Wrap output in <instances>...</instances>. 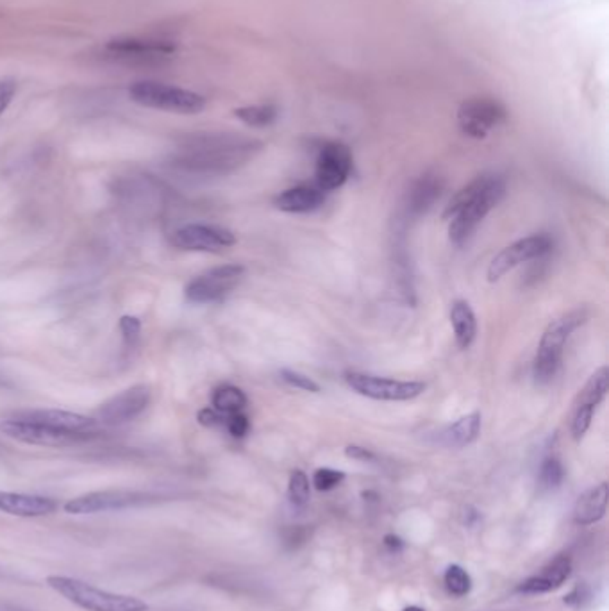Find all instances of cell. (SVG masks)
Segmentation results:
<instances>
[{"mask_svg": "<svg viewBox=\"0 0 609 611\" xmlns=\"http://www.w3.org/2000/svg\"><path fill=\"white\" fill-rule=\"evenodd\" d=\"M261 149L259 140L236 133H194L176 144L169 163L194 176H225L247 165Z\"/></svg>", "mask_w": 609, "mask_h": 611, "instance_id": "6da1fadb", "label": "cell"}, {"mask_svg": "<svg viewBox=\"0 0 609 611\" xmlns=\"http://www.w3.org/2000/svg\"><path fill=\"white\" fill-rule=\"evenodd\" d=\"M48 587L63 596L68 603L86 611H147L149 605L133 596L111 594L100 590L81 580L52 576L47 580Z\"/></svg>", "mask_w": 609, "mask_h": 611, "instance_id": "7a4b0ae2", "label": "cell"}, {"mask_svg": "<svg viewBox=\"0 0 609 611\" xmlns=\"http://www.w3.org/2000/svg\"><path fill=\"white\" fill-rule=\"evenodd\" d=\"M176 43L163 38L124 36L102 47V57L124 66H161L176 56Z\"/></svg>", "mask_w": 609, "mask_h": 611, "instance_id": "3957f363", "label": "cell"}, {"mask_svg": "<svg viewBox=\"0 0 609 611\" xmlns=\"http://www.w3.org/2000/svg\"><path fill=\"white\" fill-rule=\"evenodd\" d=\"M129 97L144 108L178 115H197L205 108V99L203 95L192 90H185L158 81L135 83L129 88Z\"/></svg>", "mask_w": 609, "mask_h": 611, "instance_id": "277c9868", "label": "cell"}, {"mask_svg": "<svg viewBox=\"0 0 609 611\" xmlns=\"http://www.w3.org/2000/svg\"><path fill=\"white\" fill-rule=\"evenodd\" d=\"M506 196V183L497 176H488L486 185L483 190L461 207L450 220L448 227V238L454 245H463L468 241V238L474 234V231L479 227V223L486 218V214L500 203Z\"/></svg>", "mask_w": 609, "mask_h": 611, "instance_id": "5b68a950", "label": "cell"}, {"mask_svg": "<svg viewBox=\"0 0 609 611\" xmlns=\"http://www.w3.org/2000/svg\"><path fill=\"white\" fill-rule=\"evenodd\" d=\"M345 381L356 394L374 401H413L425 392L422 381H399L365 372H347Z\"/></svg>", "mask_w": 609, "mask_h": 611, "instance_id": "8992f818", "label": "cell"}, {"mask_svg": "<svg viewBox=\"0 0 609 611\" xmlns=\"http://www.w3.org/2000/svg\"><path fill=\"white\" fill-rule=\"evenodd\" d=\"M245 266L241 265H222L214 266L201 275L194 277L187 290L185 297L192 304H213L225 299L243 279Z\"/></svg>", "mask_w": 609, "mask_h": 611, "instance_id": "52a82bcc", "label": "cell"}, {"mask_svg": "<svg viewBox=\"0 0 609 611\" xmlns=\"http://www.w3.org/2000/svg\"><path fill=\"white\" fill-rule=\"evenodd\" d=\"M158 497L147 492L135 490H104L79 495L65 504V511L70 515H93L106 511H118L156 502Z\"/></svg>", "mask_w": 609, "mask_h": 611, "instance_id": "ba28073f", "label": "cell"}, {"mask_svg": "<svg viewBox=\"0 0 609 611\" xmlns=\"http://www.w3.org/2000/svg\"><path fill=\"white\" fill-rule=\"evenodd\" d=\"M552 245L554 241L549 234H533L508 245L492 259L488 266V281L497 283L515 266L544 257L545 254L551 252Z\"/></svg>", "mask_w": 609, "mask_h": 611, "instance_id": "9c48e42d", "label": "cell"}, {"mask_svg": "<svg viewBox=\"0 0 609 611\" xmlns=\"http://www.w3.org/2000/svg\"><path fill=\"white\" fill-rule=\"evenodd\" d=\"M0 431L16 441H22L27 445H39V447H72V445H79L95 438L90 434L59 431V429L45 427V425L32 423V422L14 420V418H5L0 423Z\"/></svg>", "mask_w": 609, "mask_h": 611, "instance_id": "30bf717a", "label": "cell"}, {"mask_svg": "<svg viewBox=\"0 0 609 611\" xmlns=\"http://www.w3.org/2000/svg\"><path fill=\"white\" fill-rule=\"evenodd\" d=\"M506 117H508L506 108L499 100L477 97L465 100L459 106L457 124L463 135L475 140H483L490 135L492 129L500 126L506 120Z\"/></svg>", "mask_w": 609, "mask_h": 611, "instance_id": "8fae6325", "label": "cell"}, {"mask_svg": "<svg viewBox=\"0 0 609 611\" xmlns=\"http://www.w3.org/2000/svg\"><path fill=\"white\" fill-rule=\"evenodd\" d=\"M352 172V153L345 144H326L317 158V187L322 192H333L344 187Z\"/></svg>", "mask_w": 609, "mask_h": 611, "instance_id": "7c38bea8", "label": "cell"}, {"mask_svg": "<svg viewBox=\"0 0 609 611\" xmlns=\"http://www.w3.org/2000/svg\"><path fill=\"white\" fill-rule=\"evenodd\" d=\"M172 245L190 252H222L236 245L232 231L220 225L207 223H188L178 229L172 238Z\"/></svg>", "mask_w": 609, "mask_h": 611, "instance_id": "4fadbf2b", "label": "cell"}, {"mask_svg": "<svg viewBox=\"0 0 609 611\" xmlns=\"http://www.w3.org/2000/svg\"><path fill=\"white\" fill-rule=\"evenodd\" d=\"M152 399L149 385H135L111 399H108L97 411V418L108 425H120L140 416Z\"/></svg>", "mask_w": 609, "mask_h": 611, "instance_id": "5bb4252c", "label": "cell"}, {"mask_svg": "<svg viewBox=\"0 0 609 611\" xmlns=\"http://www.w3.org/2000/svg\"><path fill=\"white\" fill-rule=\"evenodd\" d=\"M11 418L39 423L45 427L68 431V432H79V434H90L97 436L100 432V423L95 418H90L81 413L72 411H61V409H30V411H18Z\"/></svg>", "mask_w": 609, "mask_h": 611, "instance_id": "9a60e30c", "label": "cell"}, {"mask_svg": "<svg viewBox=\"0 0 609 611\" xmlns=\"http://www.w3.org/2000/svg\"><path fill=\"white\" fill-rule=\"evenodd\" d=\"M588 317H590V313H588L587 308H576V310L561 315L560 319L552 320L542 335L538 351L563 354V347H565L567 340L570 338V335L576 329H579L583 324H587Z\"/></svg>", "mask_w": 609, "mask_h": 611, "instance_id": "2e32d148", "label": "cell"}, {"mask_svg": "<svg viewBox=\"0 0 609 611\" xmlns=\"http://www.w3.org/2000/svg\"><path fill=\"white\" fill-rule=\"evenodd\" d=\"M57 510V501L45 495L0 492V511L14 517H45Z\"/></svg>", "mask_w": 609, "mask_h": 611, "instance_id": "e0dca14e", "label": "cell"}, {"mask_svg": "<svg viewBox=\"0 0 609 611\" xmlns=\"http://www.w3.org/2000/svg\"><path fill=\"white\" fill-rule=\"evenodd\" d=\"M572 571V563L569 556H558L554 562H551L545 569H542L540 574L526 580L520 587L518 592L522 594H547L551 590H556L561 587Z\"/></svg>", "mask_w": 609, "mask_h": 611, "instance_id": "ac0fdd59", "label": "cell"}, {"mask_svg": "<svg viewBox=\"0 0 609 611\" xmlns=\"http://www.w3.org/2000/svg\"><path fill=\"white\" fill-rule=\"evenodd\" d=\"M324 201L326 192H322L318 187L300 185L281 192L274 199V205L284 213H309L318 209Z\"/></svg>", "mask_w": 609, "mask_h": 611, "instance_id": "d6986e66", "label": "cell"}, {"mask_svg": "<svg viewBox=\"0 0 609 611\" xmlns=\"http://www.w3.org/2000/svg\"><path fill=\"white\" fill-rule=\"evenodd\" d=\"M608 508V483H601L585 492L574 506V522L590 526L605 519Z\"/></svg>", "mask_w": 609, "mask_h": 611, "instance_id": "ffe728a7", "label": "cell"}, {"mask_svg": "<svg viewBox=\"0 0 609 611\" xmlns=\"http://www.w3.org/2000/svg\"><path fill=\"white\" fill-rule=\"evenodd\" d=\"M481 432V413H468L461 418H457L454 423L447 425L439 432V443L445 447H466L474 443L479 438Z\"/></svg>", "mask_w": 609, "mask_h": 611, "instance_id": "44dd1931", "label": "cell"}, {"mask_svg": "<svg viewBox=\"0 0 609 611\" xmlns=\"http://www.w3.org/2000/svg\"><path fill=\"white\" fill-rule=\"evenodd\" d=\"M443 190V181L438 176L432 174H425L422 176L411 188L409 196H407V211L413 216H418L422 213H425L432 204L436 203V199L439 197Z\"/></svg>", "mask_w": 609, "mask_h": 611, "instance_id": "7402d4cb", "label": "cell"}, {"mask_svg": "<svg viewBox=\"0 0 609 611\" xmlns=\"http://www.w3.org/2000/svg\"><path fill=\"white\" fill-rule=\"evenodd\" d=\"M450 324L459 349H468L477 335L475 313L466 301H456L450 308Z\"/></svg>", "mask_w": 609, "mask_h": 611, "instance_id": "603a6c76", "label": "cell"}, {"mask_svg": "<svg viewBox=\"0 0 609 611\" xmlns=\"http://www.w3.org/2000/svg\"><path fill=\"white\" fill-rule=\"evenodd\" d=\"M609 392V369L601 367L596 371V374L588 380L585 388L579 392L576 407H588V409H597L605 403Z\"/></svg>", "mask_w": 609, "mask_h": 611, "instance_id": "cb8c5ba5", "label": "cell"}, {"mask_svg": "<svg viewBox=\"0 0 609 611\" xmlns=\"http://www.w3.org/2000/svg\"><path fill=\"white\" fill-rule=\"evenodd\" d=\"M247 405H248V399L245 392L234 385H220L218 388H214L211 396V407L225 416L245 411Z\"/></svg>", "mask_w": 609, "mask_h": 611, "instance_id": "d4e9b609", "label": "cell"}, {"mask_svg": "<svg viewBox=\"0 0 609 611\" xmlns=\"http://www.w3.org/2000/svg\"><path fill=\"white\" fill-rule=\"evenodd\" d=\"M234 115L250 127H266L275 122L279 109L274 104H259V106L238 108Z\"/></svg>", "mask_w": 609, "mask_h": 611, "instance_id": "484cf974", "label": "cell"}, {"mask_svg": "<svg viewBox=\"0 0 609 611\" xmlns=\"http://www.w3.org/2000/svg\"><path fill=\"white\" fill-rule=\"evenodd\" d=\"M561 358L563 354H556V353H547V351H538L535 363H533V378L538 385H547L551 383L560 367H561Z\"/></svg>", "mask_w": 609, "mask_h": 611, "instance_id": "4316f807", "label": "cell"}, {"mask_svg": "<svg viewBox=\"0 0 609 611\" xmlns=\"http://www.w3.org/2000/svg\"><path fill=\"white\" fill-rule=\"evenodd\" d=\"M565 479V468L561 461L554 456H549L544 459L538 474V486L542 492H554L561 486Z\"/></svg>", "mask_w": 609, "mask_h": 611, "instance_id": "83f0119b", "label": "cell"}, {"mask_svg": "<svg viewBox=\"0 0 609 611\" xmlns=\"http://www.w3.org/2000/svg\"><path fill=\"white\" fill-rule=\"evenodd\" d=\"M486 181H488V176H479V178H475L470 185H466L465 188H461V190L448 201V204L445 205L441 216H443L445 220H450L461 207H465L466 204L470 203V201L483 190V187L486 185Z\"/></svg>", "mask_w": 609, "mask_h": 611, "instance_id": "f1b7e54d", "label": "cell"}, {"mask_svg": "<svg viewBox=\"0 0 609 611\" xmlns=\"http://www.w3.org/2000/svg\"><path fill=\"white\" fill-rule=\"evenodd\" d=\"M309 479L302 470H293L288 481V497L295 508H304L309 502Z\"/></svg>", "mask_w": 609, "mask_h": 611, "instance_id": "f546056e", "label": "cell"}, {"mask_svg": "<svg viewBox=\"0 0 609 611\" xmlns=\"http://www.w3.org/2000/svg\"><path fill=\"white\" fill-rule=\"evenodd\" d=\"M443 581H445V587L447 590L456 596V598H463L466 596L470 590H472V578L470 574L459 567V565H450L447 571H445V576H443Z\"/></svg>", "mask_w": 609, "mask_h": 611, "instance_id": "4dcf8cb0", "label": "cell"}, {"mask_svg": "<svg viewBox=\"0 0 609 611\" xmlns=\"http://www.w3.org/2000/svg\"><path fill=\"white\" fill-rule=\"evenodd\" d=\"M345 479V474L342 470H335V468H318L313 474V486L318 492H329L333 488H336L342 481Z\"/></svg>", "mask_w": 609, "mask_h": 611, "instance_id": "1f68e13d", "label": "cell"}, {"mask_svg": "<svg viewBox=\"0 0 609 611\" xmlns=\"http://www.w3.org/2000/svg\"><path fill=\"white\" fill-rule=\"evenodd\" d=\"M281 380L293 387V388H299V390H304V392H311V394H318L320 392V385L315 383L311 378L300 374V372H295V371H290V369H283L281 371Z\"/></svg>", "mask_w": 609, "mask_h": 611, "instance_id": "d6a6232c", "label": "cell"}, {"mask_svg": "<svg viewBox=\"0 0 609 611\" xmlns=\"http://www.w3.org/2000/svg\"><path fill=\"white\" fill-rule=\"evenodd\" d=\"M120 331H122V336H124V345L127 349H133L140 342L142 322L136 317L126 315V317L120 319Z\"/></svg>", "mask_w": 609, "mask_h": 611, "instance_id": "836d02e7", "label": "cell"}, {"mask_svg": "<svg viewBox=\"0 0 609 611\" xmlns=\"http://www.w3.org/2000/svg\"><path fill=\"white\" fill-rule=\"evenodd\" d=\"M223 427L232 438H243L250 431V420L245 415V411L232 413V415H223Z\"/></svg>", "mask_w": 609, "mask_h": 611, "instance_id": "e575fe53", "label": "cell"}, {"mask_svg": "<svg viewBox=\"0 0 609 611\" xmlns=\"http://www.w3.org/2000/svg\"><path fill=\"white\" fill-rule=\"evenodd\" d=\"M594 409L588 407H576L574 411V418H572V436L574 440H583V436L587 434V431L592 425L594 420Z\"/></svg>", "mask_w": 609, "mask_h": 611, "instance_id": "d590c367", "label": "cell"}, {"mask_svg": "<svg viewBox=\"0 0 609 611\" xmlns=\"http://www.w3.org/2000/svg\"><path fill=\"white\" fill-rule=\"evenodd\" d=\"M14 93H16V81L2 79L0 81V115L9 108Z\"/></svg>", "mask_w": 609, "mask_h": 611, "instance_id": "8d00e7d4", "label": "cell"}, {"mask_svg": "<svg viewBox=\"0 0 609 611\" xmlns=\"http://www.w3.org/2000/svg\"><path fill=\"white\" fill-rule=\"evenodd\" d=\"M199 422L205 427H218L223 425V415L213 407H204L199 411Z\"/></svg>", "mask_w": 609, "mask_h": 611, "instance_id": "74e56055", "label": "cell"}, {"mask_svg": "<svg viewBox=\"0 0 609 611\" xmlns=\"http://www.w3.org/2000/svg\"><path fill=\"white\" fill-rule=\"evenodd\" d=\"M345 454L352 459H358V461H374L376 459V454L370 450V449H365V447H360V445H349L345 449Z\"/></svg>", "mask_w": 609, "mask_h": 611, "instance_id": "f35d334b", "label": "cell"}, {"mask_svg": "<svg viewBox=\"0 0 609 611\" xmlns=\"http://www.w3.org/2000/svg\"><path fill=\"white\" fill-rule=\"evenodd\" d=\"M385 546H387L390 551H396V553L403 551V547H405L403 540L397 538V537H392V535H388V537L385 538Z\"/></svg>", "mask_w": 609, "mask_h": 611, "instance_id": "ab89813d", "label": "cell"}, {"mask_svg": "<svg viewBox=\"0 0 609 611\" xmlns=\"http://www.w3.org/2000/svg\"><path fill=\"white\" fill-rule=\"evenodd\" d=\"M0 611H32L29 608H23L20 605H13V603H0Z\"/></svg>", "mask_w": 609, "mask_h": 611, "instance_id": "60d3db41", "label": "cell"}, {"mask_svg": "<svg viewBox=\"0 0 609 611\" xmlns=\"http://www.w3.org/2000/svg\"><path fill=\"white\" fill-rule=\"evenodd\" d=\"M405 611H425L422 610V608H418V607H409V608H406Z\"/></svg>", "mask_w": 609, "mask_h": 611, "instance_id": "b9f144b4", "label": "cell"}]
</instances>
